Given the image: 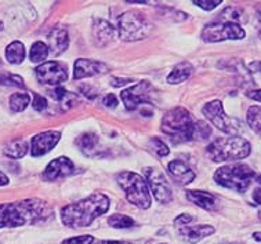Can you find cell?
I'll use <instances>...</instances> for the list:
<instances>
[{
    "label": "cell",
    "mask_w": 261,
    "mask_h": 244,
    "mask_svg": "<svg viewBox=\"0 0 261 244\" xmlns=\"http://www.w3.org/2000/svg\"><path fill=\"white\" fill-rule=\"evenodd\" d=\"M254 179L261 182V178L254 173V170L243 163L223 166L214 173V181L217 185L237 192H245Z\"/></svg>",
    "instance_id": "5"
},
{
    "label": "cell",
    "mask_w": 261,
    "mask_h": 244,
    "mask_svg": "<svg viewBox=\"0 0 261 244\" xmlns=\"http://www.w3.org/2000/svg\"><path fill=\"white\" fill-rule=\"evenodd\" d=\"M210 134H212V130H210L209 126H207L206 123H203V122L195 123L194 137H198V138L200 137V140H206V138H207Z\"/></svg>",
    "instance_id": "31"
},
{
    "label": "cell",
    "mask_w": 261,
    "mask_h": 244,
    "mask_svg": "<svg viewBox=\"0 0 261 244\" xmlns=\"http://www.w3.org/2000/svg\"><path fill=\"white\" fill-rule=\"evenodd\" d=\"M253 199H254V202H256L257 204H261V188H257L256 191H254V193H253Z\"/></svg>",
    "instance_id": "39"
},
{
    "label": "cell",
    "mask_w": 261,
    "mask_h": 244,
    "mask_svg": "<svg viewBox=\"0 0 261 244\" xmlns=\"http://www.w3.org/2000/svg\"><path fill=\"white\" fill-rule=\"evenodd\" d=\"M108 224L116 229H127L134 225V221L133 218L123 215V214H114L108 218Z\"/></svg>",
    "instance_id": "27"
},
{
    "label": "cell",
    "mask_w": 261,
    "mask_h": 244,
    "mask_svg": "<svg viewBox=\"0 0 261 244\" xmlns=\"http://www.w3.org/2000/svg\"><path fill=\"white\" fill-rule=\"evenodd\" d=\"M35 75L42 85L60 86L68 80V68L62 62L47 61L35 69Z\"/></svg>",
    "instance_id": "10"
},
{
    "label": "cell",
    "mask_w": 261,
    "mask_h": 244,
    "mask_svg": "<svg viewBox=\"0 0 261 244\" xmlns=\"http://www.w3.org/2000/svg\"><path fill=\"white\" fill-rule=\"evenodd\" d=\"M194 72V68L190 62H181L177 66L173 68V71L170 72V75L167 76V82L170 85H178L186 82L187 79H190L191 75Z\"/></svg>",
    "instance_id": "22"
},
{
    "label": "cell",
    "mask_w": 261,
    "mask_h": 244,
    "mask_svg": "<svg viewBox=\"0 0 261 244\" xmlns=\"http://www.w3.org/2000/svg\"><path fill=\"white\" fill-rule=\"evenodd\" d=\"M247 124L253 131L261 135V108L260 106H250L247 111Z\"/></svg>",
    "instance_id": "26"
},
{
    "label": "cell",
    "mask_w": 261,
    "mask_h": 244,
    "mask_svg": "<svg viewBox=\"0 0 261 244\" xmlns=\"http://www.w3.org/2000/svg\"><path fill=\"white\" fill-rule=\"evenodd\" d=\"M97 144H98V140L94 134H85L79 138V145H81L82 152L87 156L93 155Z\"/></svg>",
    "instance_id": "28"
},
{
    "label": "cell",
    "mask_w": 261,
    "mask_h": 244,
    "mask_svg": "<svg viewBox=\"0 0 261 244\" xmlns=\"http://www.w3.org/2000/svg\"><path fill=\"white\" fill-rule=\"evenodd\" d=\"M94 243V237L90 235L77 236V237H71V239L64 240L61 244H93Z\"/></svg>",
    "instance_id": "32"
},
{
    "label": "cell",
    "mask_w": 261,
    "mask_h": 244,
    "mask_svg": "<svg viewBox=\"0 0 261 244\" xmlns=\"http://www.w3.org/2000/svg\"><path fill=\"white\" fill-rule=\"evenodd\" d=\"M28 142L25 141L24 138H17L6 144L3 153L10 159H22L28 153Z\"/></svg>",
    "instance_id": "21"
},
{
    "label": "cell",
    "mask_w": 261,
    "mask_h": 244,
    "mask_svg": "<svg viewBox=\"0 0 261 244\" xmlns=\"http://www.w3.org/2000/svg\"><path fill=\"white\" fill-rule=\"evenodd\" d=\"M167 171L180 185H188L195 179V173L181 160H173L167 165Z\"/></svg>",
    "instance_id": "17"
},
{
    "label": "cell",
    "mask_w": 261,
    "mask_h": 244,
    "mask_svg": "<svg viewBox=\"0 0 261 244\" xmlns=\"http://www.w3.org/2000/svg\"><path fill=\"white\" fill-rule=\"evenodd\" d=\"M7 183H9V177L5 173L0 171V186H5Z\"/></svg>",
    "instance_id": "40"
},
{
    "label": "cell",
    "mask_w": 261,
    "mask_h": 244,
    "mask_svg": "<svg viewBox=\"0 0 261 244\" xmlns=\"http://www.w3.org/2000/svg\"><path fill=\"white\" fill-rule=\"evenodd\" d=\"M61 138L60 131H44L39 132L31 141V155L34 157L47 155L53 148L57 145Z\"/></svg>",
    "instance_id": "13"
},
{
    "label": "cell",
    "mask_w": 261,
    "mask_h": 244,
    "mask_svg": "<svg viewBox=\"0 0 261 244\" xmlns=\"http://www.w3.org/2000/svg\"><path fill=\"white\" fill-rule=\"evenodd\" d=\"M114 28L102 19H100V21L97 19L93 25V35H94V39L100 46H105L107 43L111 42L114 38Z\"/></svg>",
    "instance_id": "20"
},
{
    "label": "cell",
    "mask_w": 261,
    "mask_h": 244,
    "mask_svg": "<svg viewBox=\"0 0 261 244\" xmlns=\"http://www.w3.org/2000/svg\"><path fill=\"white\" fill-rule=\"evenodd\" d=\"M48 50L53 56H60L69 47V35L65 29L54 28L48 33Z\"/></svg>",
    "instance_id": "18"
},
{
    "label": "cell",
    "mask_w": 261,
    "mask_h": 244,
    "mask_svg": "<svg viewBox=\"0 0 261 244\" xmlns=\"http://www.w3.org/2000/svg\"><path fill=\"white\" fill-rule=\"evenodd\" d=\"M108 71H110V68L104 62L79 58V60H76L75 66H73V77L76 80H82L85 77L105 75V73H108Z\"/></svg>",
    "instance_id": "15"
},
{
    "label": "cell",
    "mask_w": 261,
    "mask_h": 244,
    "mask_svg": "<svg viewBox=\"0 0 261 244\" xmlns=\"http://www.w3.org/2000/svg\"><path fill=\"white\" fill-rule=\"evenodd\" d=\"M9 103L13 112H22L31 103V95L28 93H15L10 97Z\"/></svg>",
    "instance_id": "24"
},
{
    "label": "cell",
    "mask_w": 261,
    "mask_h": 244,
    "mask_svg": "<svg viewBox=\"0 0 261 244\" xmlns=\"http://www.w3.org/2000/svg\"><path fill=\"white\" fill-rule=\"evenodd\" d=\"M253 237H254L257 241H261V232H256V233L253 235Z\"/></svg>",
    "instance_id": "42"
},
{
    "label": "cell",
    "mask_w": 261,
    "mask_h": 244,
    "mask_svg": "<svg viewBox=\"0 0 261 244\" xmlns=\"http://www.w3.org/2000/svg\"><path fill=\"white\" fill-rule=\"evenodd\" d=\"M152 86L149 82L144 80V82H140L137 85L132 86L128 89L123 90L120 93V98H122V102L124 103V106L127 111H134L137 109L140 105L143 103H147L148 99H149V94H151Z\"/></svg>",
    "instance_id": "12"
},
{
    "label": "cell",
    "mask_w": 261,
    "mask_h": 244,
    "mask_svg": "<svg viewBox=\"0 0 261 244\" xmlns=\"http://www.w3.org/2000/svg\"><path fill=\"white\" fill-rule=\"evenodd\" d=\"M162 131L171 138V141L181 142L191 141L195 134V123L191 113L184 108H173L165 113L161 123Z\"/></svg>",
    "instance_id": "3"
},
{
    "label": "cell",
    "mask_w": 261,
    "mask_h": 244,
    "mask_svg": "<svg viewBox=\"0 0 261 244\" xmlns=\"http://www.w3.org/2000/svg\"><path fill=\"white\" fill-rule=\"evenodd\" d=\"M32 106H34L35 111H38V112H42L44 109L47 108V101L44 97L39 94L34 95V102H32Z\"/></svg>",
    "instance_id": "34"
},
{
    "label": "cell",
    "mask_w": 261,
    "mask_h": 244,
    "mask_svg": "<svg viewBox=\"0 0 261 244\" xmlns=\"http://www.w3.org/2000/svg\"><path fill=\"white\" fill-rule=\"evenodd\" d=\"M132 80L130 79H114L111 83L114 86H116V87H119V86H124V85H128Z\"/></svg>",
    "instance_id": "38"
},
{
    "label": "cell",
    "mask_w": 261,
    "mask_h": 244,
    "mask_svg": "<svg viewBox=\"0 0 261 244\" xmlns=\"http://www.w3.org/2000/svg\"><path fill=\"white\" fill-rule=\"evenodd\" d=\"M116 182L124 191V195L132 204L141 210H147L151 207V191L147 181L137 173L122 171L116 175Z\"/></svg>",
    "instance_id": "6"
},
{
    "label": "cell",
    "mask_w": 261,
    "mask_h": 244,
    "mask_svg": "<svg viewBox=\"0 0 261 244\" xmlns=\"http://www.w3.org/2000/svg\"><path fill=\"white\" fill-rule=\"evenodd\" d=\"M200 36L206 43H217L224 40H241L246 36V32L237 22L216 21L206 25Z\"/></svg>",
    "instance_id": "8"
},
{
    "label": "cell",
    "mask_w": 261,
    "mask_h": 244,
    "mask_svg": "<svg viewBox=\"0 0 261 244\" xmlns=\"http://www.w3.org/2000/svg\"><path fill=\"white\" fill-rule=\"evenodd\" d=\"M147 183L149 186V191L155 196L159 203H170L173 199V192H171L170 183L167 182L166 177L153 167H147L144 170Z\"/></svg>",
    "instance_id": "11"
},
{
    "label": "cell",
    "mask_w": 261,
    "mask_h": 244,
    "mask_svg": "<svg viewBox=\"0 0 261 244\" xmlns=\"http://www.w3.org/2000/svg\"><path fill=\"white\" fill-rule=\"evenodd\" d=\"M3 29V24H2V21H0V31Z\"/></svg>",
    "instance_id": "43"
},
{
    "label": "cell",
    "mask_w": 261,
    "mask_h": 244,
    "mask_svg": "<svg viewBox=\"0 0 261 244\" xmlns=\"http://www.w3.org/2000/svg\"><path fill=\"white\" fill-rule=\"evenodd\" d=\"M151 145H152V148H153V150H155V152H156L158 155L161 156V157H165V156H167L169 153H170L169 146H167L165 142L162 141V140L156 138V137L151 140Z\"/></svg>",
    "instance_id": "30"
},
{
    "label": "cell",
    "mask_w": 261,
    "mask_h": 244,
    "mask_svg": "<svg viewBox=\"0 0 261 244\" xmlns=\"http://www.w3.org/2000/svg\"><path fill=\"white\" fill-rule=\"evenodd\" d=\"M5 54L6 60H7L10 64H13V65H19V64H22L25 60V56H27L24 43L18 42V40L10 43L9 46L6 47Z\"/></svg>",
    "instance_id": "23"
},
{
    "label": "cell",
    "mask_w": 261,
    "mask_h": 244,
    "mask_svg": "<svg viewBox=\"0 0 261 244\" xmlns=\"http://www.w3.org/2000/svg\"><path fill=\"white\" fill-rule=\"evenodd\" d=\"M246 95L250 99H254V101L261 102V90H253V91H249V93H246Z\"/></svg>",
    "instance_id": "37"
},
{
    "label": "cell",
    "mask_w": 261,
    "mask_h": 244,
    "mask_svg": "<svg viewBox=\"0 0 261 244\" xmlns=\"http://www.w3.org/2000/svg\"><path fill=\"white\" fill-rule=\"evenodd\" d=\"M194 220L192 216L188 215V214H181L180 216H177L176 220H174V224H176V226H186V225H190L191 221Z\"/></svg>",
    "instance_id": "35"
},
{
    "label": "cell",
    "mask_w": 261,
    "mask_h": 244,
    "mask_svg": "<svg viewBox=\"0 0 261 244\" xmlns=\"http://www.w3.org/2000/svg\"><path fill=\"white\" fill-rule=\"evenodd\" d=\"M151 32V24L138 11H127L119 18V36L126 42H134L147 38Z\"/></svg>",
    "instance_id": "7"
},
{
    "label": "cell",
    "mask_w": 261,
    "mask_h": 244,
    "mask_svg": "<svg viewBox=\"0 0 261 244\" xmlns=\"http://www.w3.org/2000/svg\"><path fill=\"white\" fill-rule=\"evenodd\" d=\"M102 103H104L107 108H116L118 106V99H116V97L114 94H108L104 97Z\"/></svg>",
    "instance_id": "36"
},
{
    "label": "cell",
    "mask_w": 261,
    "mask_h": 244,
    "mask_svg": "<svg viewBox=\"0 0 261 244\" xmlns=\"http://www.w3.org/2000/svg\"><path fill=\"white\" fill-rule=\"evenodd\" d=\"M202 112H203L206 119L213 126H216L220 131L225 132V134L235 135V134H238V132L242 130L241 122H238L237 119L231 118V116H228L227 113H225L221 101L216 99V101L206 103L203 109H202Z\"/></svg>",
    "instance_id": "9"
},
{
    "label": "cell",
    "mask_w": 261,
    "mask_h": 244,
    "mask_svg": "<svg viewBox=\"0 0 261 244\" xmlns=\"http://www.w3.org/2000/svg\"><path fill=\"white\" fill-rule=\"evenodd\" d=\"M75 171V165L69 157L65 156H60L57 159H54L53 161L48 163V166L44 169L43 173V178L44 181H56V179L65 178L68 175H71Z\"/></svg>",
    "instance_id": "14"
},
{
    "label": "cell",
    "mask_w": 261,
    "mask_h": 244,
    "mask_svg": "<svg viewBox=\"0 0 261 244\" xmlns=\"http://www.w3.org/2000/svg\"><path fill=\"white\" fill-rule=\"evenodd\" d=\"M250 142L238 135L217 138L207 146V155L216 163L245 159L250 155Z\"/></svg>",
    "instance_id": "4"
},
{
    "label": "cell",
    "mask_w": 261,
    "mask_h": 244,
    "mask_svg": "<svg viewBox=\"0 0 261 244\" xmlns=\"http://www.w3.org/2000/svg\"><path fill=\"white\" fill-rule=\"evenodd\" d=\"M187 199L204 210H213L216 207V197L204 191H187Z\"/></svg>",
    "instance_id": "19"
},
{
    "label": "cell",
    "mask_w": 261,
    "mask_h": 244,
    "mask_svg": "<svg viewBox=\"0 0 261 244\" xmlns=\"http://www.w3.org/2000/svg\"><path fill=\"white\" fill-rule=\"evenodd\" d=\"M50 54L47 44L43 42H35L29 51V60L32 62H43Z\"/></svg>",
    "instance_id": "25"
},
{
    "label": "cell",
    "mask_w": 261,
    "mask_h": 244,
    "mask_svg": "<svg viewBox=\"0 0 261 244\" xmlns=\"http://www.w3.org/2000/svg\"><path fill=\"white\" fill-rule=\"evenodd\" d=\"M178 233L184 240H187L188 243H198L200 240H203L204 237L213 235L214 228L210 225H186L178 228Z\"/></svg>",
    "instance_id": "16"
},
{
    "label": "cell",
    "mask_w": 261,
    "mask_h": 244,
    "mask_svg": "<svg viewBox=\"0 0 261 244\" xmlns=\"http://www.w3.org/2000/svg\"><path fill=\"white\" fill-rule=\"evenodd\" d=\"M194 3L199 6L200 9L206 10V11H210V10H214L217 6L221 5L223 2H221V0H212V2H209V0H200V2H194Z\"/></svg>",
    "instance_id": "33"
},
{
    "label": "cell",
    "mask_w": 261,
    "mask_h": 244,
    "mask_svg": "<svg viewBox=\"0 0 261 244\" xmlns=\"http://www.w3.org/2000/svg\"><path fill=\"white\" fill-rule=\"evenodd\" d=\"M110 199L104 193H93L79 202L62 207L61 221L68 228H86L108 211Z\"/></svg>",
    "instance_id": "2"
},
{
    "label": "cell",
    "mask_w": 261,
    "mask_h": 244,
    "mask_svg": "<svg viewBox=\"0 0 261 244\" xmlns=\"http://www.w3.org/2000/svg\"><path fill=\"white\" fill-rule=\"evenodd\" d=\"M0 85L6 86H14V87H25L24 79L17 75H11V73H6V75H0Z\"/></svg>",
    "instance_id": "29"
},
{
    "label": "cell",
    "mask_w": 261,
    "mask_h": 244,
    "mask_svg": "<svg viewBox=\"0 0 261 244\" xmlns=\"http://www.w3.org/2000/svg\"><path fill=\"white\" fill-rule=\"evenodd\" d=\"M53 214L51 207L40 199H25L0 204V228H17L46 221Z\"/></svg>",
    "instance_id": "1"
},
{
    "label": "cell",
    "mask_w": 261,
    "mask_h": 244,
    "mask_svg": "<svg viewBox=\"0 0 261 244\" xmlns=\"http://www.w3.org/2000/svg\"><path fill=\"white\" fill-rule=\"evenodd\" d=\"M100 244H130L127 241H101Z\"/></svg>",
    "instance_id": "41"
}]
</instances>
